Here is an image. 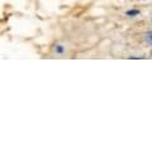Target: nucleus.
Returning <instances> with one entry per match:
<instances>
[{"instance_id":"1","label":"nucleus","mask_w":152,"mask_h":152,"mask_svg":"<svg viewBox=\"0 0 152 152\" xmlns=\"http://www.w3.org/2000/svg\"><path fill=\"white\" fill-rule=\"evenodd\" d=\"M138 14H140V10H137V9H132V10L126 12V15L128 17H137Z\"/></svg>"},{"instance_id":"2","label":"nucleus","mask_w":152,"mask_h":152,"mask_svg":"<svg viewBox=\"0 0 152 152\" xmlns=\"http://www.w3.org/2000/svg\"><path fill=\"white\" fill-rule=\"evenodd\" d=\"M64 51H65V48H64V46H61V45L55 47V52H56V53H58V55H62Z\"/></svg>"},{"instance_id":"3","label":"nucleus","mask_w":152,"mask_h":152,"mask_svg":"<svg viewBox=\"0 0 152 152\" xmlns=\"http://www.w3.org/2000/svg\"><path fill=\"white\" fill-rule=\"evenodd\" d=\"M146 39H148V46H151V43H152V42H151V32H148L146 34Z\"/></svg>"}]
</instances>
